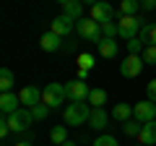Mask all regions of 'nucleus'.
Wrapping results in <instances>:
<instances>
[{
  "mask_svg": "<svg viewBox=\"0 0 156 146\" xmlns=\"http://www.w3.org/2000/svg\"><path fill=\"white\" fill-rule=\"evenodd\" d=\"M65 8V16H70V18H76V21H81V18H83V3H81V0H70V3H68V5H62Z\"/></svg>",
  "mask_w": 156,
  "mask_h": 146,
  "instance_id": "nucleus-17",
  "label": "nucleus"
},
{
  "mask_svg": "<svg viewBox=\"0 0 156 146\" xmlns=\"http://www.w3.org/2000/svg\"><path fill=\"white\" fill-rule=\"evenodd\" d=\"M140 128H143V123H140V120H135V118H130V120H125V123H122V133L130 136V138H133V136H138Z\"/></svg>",
  "mask_w": 156,
  "mask_h": 146,
  "instance_id": "nucleus-23",
  "label": "nucleus"
},
{
  "mask_svg": "<svg viewBox=\"0 0 156 146\" xmlns=\"http://www.w3.org/2000/svg\"><path fill=\"white\" fill-rule=\"evenodd\" d=\"M94 60H96L94 55H89V52H81V55H78V68H86V71H91V68H94Z\"/></svg>",
  "mask_w": 156,
  "mask_h": 146,
  "instance_id": "nucleus-26",
  "label": "nucleus"
},
{
  "mask_svg": "<svg viewBox=\"0 0 156 146\" xmlns=\"http://www.w3.org/2000/svg\"><path fill=\"white\" fill-rule=\"evenodd\" d=\"M31 115H34V120H44L47 115H50V107H47L44 102H39L37 107H31Z\"/></svg>",
  "mask_w": 156,
  "mask_h": 146,
  "instance_id": "nucleus-25",
  "label": "nucleus"
},
{
  "mask_svg": "<svg viewBox=\"0 0 156 146\" xmlns=\"http://www.w3.org/2000/svg\"><path fill=\"white\" fill-rule=\"evenodd\" d=\"M89 102L91 107H104L107 104V91L104 89H91V94H89Z\"/></svg>",
  "mask_w": 156,
  "mask_h": 146,
  "instance_id": "nucleus-22",
  "label": "nucleus"
},
{
  "mask_svg": "<svg viewBox=\"0 0 156 146\" xmlns=\"http://www.w3.org/2000/svg\"><path fill=\"white\" fill-rule=\"evenodd\" d=\"M57 3H60V5H68V3H70V0H57Z\"/></svg>",
  "mask_w": 156,
  "mask_h": 146,
  "instance_id": "nucleus-37",
  "label": "nucleus"
},
{
  "mask_svg": "<svg viewBox=\"0 0 156 146\" xmlns=\"http://www.w3.org/2000/svg\"><path fill=\"white\" fill-rule=\"evenodd\" d=\"M143 71V55H128L120 63V76L122 78H135Z\"/></svg>",
  "mask_w": 156,
  "mask_h": 146,
  "instance_id": "nucleus-6",
  "label": "nucleus"
},
{
  "mask_svg": "<svg viewBox=\"0 0 156 146\" xmlns=\"http://www.w3.org/2000/svg\"><path fill=\"white\" fill-rule=\"evenodd\" d=\"M156 0H140V11H154Z\"/></svg>",
  "mask_w": 156,
  "mask_h": 146,
  "instance_id": "nucleus-32",
  "label": "nucleus"
},
{
  "mask_svg": "<svg viewBox=\"0 0 156 146\" xmlns=\"http://www.w3.org/2000/svg\"><path fill=\"white\" fill-rule=\"evenodd\" d=\"M62 146H78V144H73V141H68V144H62Z\"/></svg>",
  "mask_w": 156,
  "mask_h": 146,
  "instance_id": "nucleus-38",
  "label": "nucleus"
},
{
  "mask_svg": "<svg viewBox=\"0 0 156 146\" xmlns=\"http://www.w3.org/2000/svg\"><path fill=\"white\" fill-rule=\"evenodd\" d=\"M133 118L140 120V123H151V120H156V102H151V99L138 102V104L133 107Z\"/></svg>",
  "mask_w": 156,
  "mask_h": 146,
  "instance_id": "nucleus-8",
  "label": "nucleus"
},
{
  "mask_svg": "<svg viewBox=\"0 0 156 146\" xmlns=\"http://www.w3.org/2000/svg\"><path fill=\"white\" fill-rule=\"evenodd\" d=\"M65 91H68V99H70V102H86V99H89V94H91L89 84L81 81V78L68 81V84H65Z\"/></svg>",
  "mask_w": 156,
  "mask_h": 146,
  "instance_id": "nucleus-7",
  "label": "nucleus"
},
{
  "mask_svg": "<svg viewBox=\"0 0 156 146\" xmlns=\"http://www.w3.org/2000/svg\"><path fill=\"white\" fill-rule=\"evenodd\" d=\"M138 138H140V144H143V146H156V120L143 123V128H140Z\"/></svg>",
  "mask_w": 156,
  "mask_h": 146,
  "instance_id": "nucleus-15",
  "label": "nucleus"
},
{
  "mask_svg": "<svg viewBox=\"0 0 156 146\" xmlns=\"http://www.w3.org/2000/svg\"><path fill=\"white\" fill-rule=\"evenodd\" d=\"M76 18H70V16H65V13H60V16L52 21V29L50 31H55L57 37H68V34H73L76 31Z\"/></svg>",
  "mask_w": 156,
  "mask_h": 146,
  "instance_id": "nucleus-10",
  "label": "nucleus"
},
{
  "mask_svg": "<svg viewBox=\"0 0 156 146\" xmlns=\"http://www.w3.org/2000/svg\"><path fill=\"white\" fill-rule=\"evenodd\" d=\"M148 34H151V21H146L143 29H140V42H143L146 47H148Z\"/></svg>",
  "mask_w": 156,
  "mask_h": 146,
  "instance_id": "nucleus-30",
  "label": "nucleus"
},
{
  "mask_svg": "<svg viewBox=\"0 0 156 146\" xmlns=\"http://www.w3.org/2000/svg\"><path fill=\"white\" fill-rule=\"evenodd\" d=\"M91 110H94V107H89L86 102H70V104L65 107V112H62V120H65V125H73V128H78V125L89 123Z\"/></svg>",
  "mask_w": 156,
  "mask_h": 146,
  "instance_id": "nucleus-1",
  "label": "nucleus"
},
{
  "mask_svg": "<svg viewBox=\"0 0 156 146\" xmlns=\"http://www.w3.org/2000/svg\"><path fill=\"white\" fill-rule=\"evenodd\" d=\"M117 34H120V26H117L115 21H109V24H101V39H115Z\"/></svg>",
  "mask_w": 156,
  "mask_h": 146,
  "instance_id": "nucleus-24",
  "label": "nucleus"
},
{
  "mask_svg": "<svg viewBox=\"0 0 156 146\" xmlns=\"http://www.w3.org/2000/svg\"><path fill=\"white\" fill-rule=\"evenodd\" d=\"M62 37H57L55 31H47V34H42V39H39V47H42V50L44 52H57L60 50V45H62Z\"/></svg>",
  "mask_w": 156,
  "mask_h": 146,
  "instance_id": "nucleus-14",
  "label": "nucleus"
},
{
  "mask_svg": "<svg viewBox=\"0 0 156 146\" xmlns=\"http://www.w3.org/2000/svg\"><path fill=\"white\" fill-rule=\"evenodd\" d=\"M146 94H148V99H151V102H156V78L151 81L148 86H146Z\"/></svg>",
  "mask_w": 156,
  "mask_h": 146,
  "instance_id": "nucleus-31",
  "label": "nucleus"
},
{
  "mask_svg": "<svg viewBox=\"0 0 156 146\" xmlns=\"http://www.w3.org/2000/svg\"><path fill=\"white\" fill-rule=\"evenodd\" d=\"M50 138H52V144H55V146L68 144V125H55V128L50 130Z\"/></svg>",
  "mask_w": 156,
  "mask_h": 146,
  "instance_id": "nucleus-21",
  "label": "nucleus"
},
{
  "mask_svg": "<svg viewBox=\"0 0 156 146\" xmlns=\"http://www.w3.org/2000/svg\"><path fill=\"white\" fill-rule=\"evenodd\" d=\"M99 55L107 57V60L117 57V42H115V39H101V42H99Z\"/></svg>",
  "mask_w": 156,
  "mask_h": 146,
  "instance_id": "nucleus-18",
  "label": "nucleus"
},
{
  "mask_svg": "<svg viewBox=\"0 0 156 146\" xmlns=\"http://www.w3.org/2000/svg\"><path fill=\"white\" fill-rule=\"evenodd\" d=\"M143 63H151V65L156 68V47H154V45H148V47L143 50Z\"/></svg>",
  "mask_w": 156,
  "mask_h": 146,
  "instance_id": "nucleus-28",
  "label": "nucleus"
},
{
  "mask_svg": "<svg viewBox=\"0 0 156 146\" xmlns=\"http://www.w3.org/2000/svg\"><path fill=\"white\" fill-rule=\"evenodd\" d=\"M117 26H120V37H122V39H135L138 31L143 29V24H140L138 16H120Z\"/></svg>",
  "mask_w": 156,
  "mask_h": 146,
  "instance_id": "nucleus-5",
  "label": "nucleus"
},
{
  "mask_svg": "<svg viewBox=\"0 0 156 146\" xmlns=\"http://www.w3.org/2000/svg\"><path fill=\"white\" fill-rule=\"evenodd\" d=\"M140 50H146L143 42H140V37H135V39H128V55H140Z\"/></svg>",
  "mask_w": 156,
  "mask_h": 146,
  "instance_id": "nucleus-27",
  "label": "nucleus"
},
{
  "mask_svg": "<svg viewBox=\"0 0 156 146\" xmlns=\"http://www.w3.org/2000/svg\"><path fill=\"white\" fill-rule=\"evenodd\" d=\"M107 123H109V115L104 112V107H94L91 110V118H89V125L94 130H104Z\"/></svg>",
  "mask_w": 156,
  "mask_h": 146,
  "instance_id": "nucleus-13",
  "label": "nucleus"
},
{
  "mask_svg": "<svg viewBox=\"0 0 156 146\" xmlns=\"http://www.w3.org/2000/svg\"><path fill=\"white\" fill-rule=\"evenodd\" d=\"M18 97H21V104L31 110V107H37L42 102V89H37V86H23Z\"/></svg>",
  "mask_w": 156,
  "mask_h": 146,
  "instance_id": "nucleus-12",
  "label": "nucleus"
},
{
  "mask_svg": "<svg viewBox=\"0 0 156 146\" xmlns=\"http://www.w3.org/2000/svg\"><path fill=\"white\" fill-rule=\"evenodd\" d=\"M8 123H11L13 133H23V130H29V125L34 123V115H31L29 107H21V110H16L13 115H8Z\"/></svg>",
  "mask_w": 156,
  "mask_h": 146,
  "instance_id": "nucleus-4",
  "label": "nucleus"
},
{
  "mask_svg": "<svg viewBox=\"0 0 156 146\" xmlns=\"http://www.w3.org/2000/svg\"><path fill=\"white\" fill-rule=\"evenodd\" d=\"M115 8H112V3H104V0H99L94 8H91V18H94L96 24H109L112 18H115Z\"/></svg>",
  "mask_w": 156,
  "mask_h": 146,
  "instance_id": "nucleus-9",
  "label": "nucleus"
},
{
  "mask_svg": "<svg viewBox=\"0 0 156 146\" xmlns=\"http://www.w3.org/2000/svg\"><path fill=\"white\" fill-rule=\"evenodd\" d=\"M94 146H120V144H117L115 136H99V138L94 141Z\"/></svg>",
  "mask_w": 156,
  "mask_h": 146,
  "instance_id": "nucleus-29",
  "label": "nucleus"
},
{
  "mask_svg": "<svg viewBox=\"0 0 156 146\" xmlns=\"http://www.w3.org/2000/svg\"><path fill=\"white\" fill-rule=\"evenodd\" d=\"M16 146H31V141H18Z\"/></svg>",
  "mask_w": 156,
  "mask_h": 146,
  "instance_id": "nucleus-36",
  "label": "nucleus"
},
{
  "mask_svg": "<svg viewBox=\"0 0 156 146\" xmlns=\"http://www.w3.org/2000/svg\"><path fill=\"white\" fill-rule=\"evenodd\" d=\"M148 45L156 47V21H151V34H148Z\"/></svg>",
  "mask_w": 156,
  "mask_h": 146,
  "instance_id": "nucleus-33",
  "label": "nucleus"
},
{
  "mask_svg": "<svg viewBox=\"0 0 156 146\" xmlns=\"http://www.w3.org/2000/svg\"><path fill=\"white\" fill-rule=\"evenodd\" d=\"M140 0H120V16H138Z\"/></svg>",
  "mask_w": 156,
  "mask_h": 146,
  "instance_id": "nucleus-19",
  "label": "nucleus"
},
{
  "mask_svg": "<svg viewBox=\"0 0 156 146\" xmlns=\"http://www.w3.org/2000/svg\"><path fill=\"white\" fill-rule=\"evenodd\" d=\"M89 73H91V71H86V68H78V78L86 81V78H89Z\"/></svg>",
  "mask_w": 156,
  "mask_h": 146,
  "instance_id": "nucleus-34",
  "label": "nucleus"
},
{
  "mask_svg": "<svg viewBox=\"0 0 156 146\" xmlns=\"http://www.w3.org/2000/svg\"><path fill=\"white\" fill-rule=\"evenodd\" d=\"M104 3H109V0H104Z\"/></svg>",
  "mask_w": 156,
  "mask_h": 146,
  "instance_id": "nucleus-39",
  "label": "nucleus"
},
{
  "mask_svg": "<svg viewBox=\"0 0 156 146\" xmlns=\"http://www.w3.org/2000/svg\"><path fill=\"white\" fill-rule=\"evenodd\" d=\"M112 118H115V120H120V123H125V120H130V118H133V107H130V104H125V102H120V104H115V107H112Z\"/></svg>",
  "mask_w": 156,
  "mask_h": 146,
  "instance_id": "nucleus-16",
  "label": "nucleus"
},
{
  "mask_svg": "<svg viewBox=\"0 0 156 146\" xmlns=\"http://www.w3.org/2000/svg\"><path fill=\"white\" fill-rule=\"evenodd\" d=\"M13 86H16V76H13L11 68H3L0 71V89L3 91H13Z\"/></svg>",
  "mask_w": 156,
  "mask_h": 146,
  "instance_id": "nucleus-20",
  "label": "nucleus"
},
{
  "mask_svg": "<svg viewBox=\"0 0 156 146\" xmlns=\"http://www.w3.org/2000/svg\"><path fill=\"white\" fill-rule=\"evenodd\" d=\"M81 3H83V5H89V8H94L96 3H99V0H81Z\"/></svg>",
  "mask_w": 156,
  "mask_h": 146,
  "instance_id": "nucleus-35",
  "label": "nucleus"
},
{
  "mask_svg": "<svg viewBox=\"0 0 156 146\" xmlns=\"http://www.w3.org/2000/svg\"><path fill=\"white\" fill-rule=\"evenodd\" d=\"M21 97H16L13 91H3L0 94V112L3 115H13L16 110H21Z\"/></svg>",
  "mask_w": 156,
  "mask_h": 146,
  "instance_id": "nucleus-11",
  "label": "nucleus"
},
{
  "mask_svg": "<svg viewBox=\"0 0 156 146\" xmlns=\"http://www.w3.org/2000/svg\"><path fill=\"white\" fill-rule=\"evenodd\" d=\"M68 99V91H65V84H47L44 89H42V102H44L47 107H57L62 104V102Z\"/></svg>",
  "mask_w": 156,
  "mask_h": 146,
  "instance_id": "nucleus-2",
  "label": "nucleus"
},
{
  "mask_svg": "<svg viewBox=\"0 0 156 146\" xmlns=\"http://www.w3.org/2000/svg\"><path fill=\"white\" fill-rule=\"evenodd\" d=\"M76 26H78V37H83L86 42H94V45L101 42V24H96L94 18H81Z\"/></svg>",
  "mask_w": 156,
  "mask_h": 146,
  "instance_id": "nucleus-3",
  "label": "nucleus"
},
{
  "mask_svg": "<svg viewBox=\"0 0 156 146\" xmlns=\"http://www.w3.org/2000/svg\"><path fill=\"white\" fill-rule=\"evenodd\" d=\"M138 146H143V144H138Z\"/></svg>",
  "mask_w": 156,
  "mask_h": 146,
  "instance_id": "nucleus-40",
  "label": "nucleus"
}]
</instances>
